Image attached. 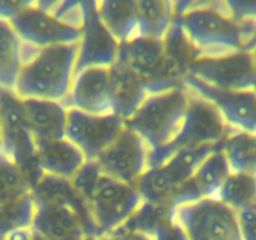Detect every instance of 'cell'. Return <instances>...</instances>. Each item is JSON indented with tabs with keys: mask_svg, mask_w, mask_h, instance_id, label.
Returning <instances> with one entry per match:
<instances>
[{
	"mask_svg": "<svg viewBox=\"0 0 256 240\" xmlns=\"http://www.w3.org/2000/svg\"><path fill=\"white\" fill-rule=\"evenodd\" d=\"M175 19L198 56H219L248 50L256 19L238 22L225 2H172Z\"/></svg>",
	"mask_w": 256,
	"mask_h": 240,
	"instance_id": "1",
	"label": "cell"
},
{
	"mask_svg": "<svg viewBox=\"0 0 256 240\" xmlns=\"http://www.w3.org/2000/svg\"><path fill=\"white\" fill-rule=\"evenodd\" d=\"M76 44L38 49L20 66L12 89L15 94L22 100L44 99L64 104L75 76Z\"/></svg>",
	"mask_w": 256,
	"mask_h": 240,
	"instance_id": "2",
	"label": "cell"
},
{
	"mask_svg": "<svg viewBox=\"0 0 256 240\" xmlns=\"http://www.w3.org/2000/svg\"><path fill=\"white\" fill-rule=\"evenodd\" d=\"M30 229L45 240H92L96 238L89 212L72 182L55 186L46 196L34 198Z\"/></svg>",
	"mask_w": 256,
	"mask_h": 240,
	"instance_id": "3",
	"label": "cell"
},
{
	"mask_svg": "<svg viewBox=\"0 0 256 240\" xmlns=\"http://www.w3.org/2000/svg\"><path fill=\"white\" fill-rule=\"evenodd\" d=\"M189 100V90L182 86L148 94L125 125L136 132L149 152L168 146L180 129Z\"/></svg>",
	"mask_w": 256,
	"mask_h": 240,
	"instance_id": "4",
	"label": "cell"
},
{
	"mask_svg": "<svg viewBox=\"0 0 256 240\" xmlns=\"http://www.w3.org/2000/svg\"><path fill=\"white\" fill-rule=\"evenodd\" d=\"M232 132L210 102L189 90L186 110L176 136L168 146L149 152L148 169L162 164L168 158L182 150L219 146Z\"/></svg>",
	"mask_w": 256,
	"mask_h": 240,
	"instance_id": "5",
	"label": "cell"
},
{
	"mask_svg": "<svg viewBox=\"0 0 256 240\" xmlns=\"http://www.w3.org/2000/svg\"><path fill=\"white\" fill-rule=\"evenodd\" d=\"M145 84L149 94L182 86L186 72L165 52L164 42L136 36L120 42L118 60Z\"/></svg>",
	"mask_w": 256,
	"mask_h": 240,
	"instance_id": "6",
	"label": "cell"
},
{
	"mask_svg": "<svg viewBox=\"0 0 256 240\" xmlns=\"http://www.w3.org/2000/svg\"><path fill=\"white\" fill-rule=\"evenodd\" d=\"M0 148L22 169L30 188L42 172L35 159V144L24 102L14 90L0 86Z\"/></svg>",
	"mask_w": 256,
	"mask_h": 240,
	"instance_id": "7",
	"label": "cell"
},
{
	"mask_svg": "<svg viewBox=\"0 0 256 240\" xmlns=\"http://www.w3.org/2000/svg\"><path fill=\"white\" fill-rule=\"evenodd\" d=\"M172 216L188 240H242L236 212L215 196L176 205Z\"/></svg>",
	"mask_w": 256,
	"mask_h": 240,
	"instance_id": "8",
	"label": "cell"
},
{
	"mask_svg": "<svg viewBox=\"0 0 256 240\" xmlns=\"http://www.w3.org/2000/svg\"><path fill=\"white\" fill-rule=\"evenodd\" d=\"M84 202L96 236H102L120 229L142 206V199L135 186L102 172Z\"/></svg>",
	"mask_w": 256,
	"mask_h": 240,
	"instance_id": "9",
	"label": "cell"
},
{
	"mask_svg": "<svg viewBox=\"0 0 256 240\" xmlns=\"http://www.w3.org/2000/svg\"><path fill=\"white\" fill-rule=\"evenodd\" d=\"M215 148L218 146L182 150L162 164L149 168L135 184L142 202L172 208V199L178 190L194 175L199 162Z\"/></svg>",
	"mask_w": 256,
	"mask_h": 240,
	"instance_id": "10",
	"label": "cell"
},
{
	"mask_svg": "<svg viewBox=\"0 0 256 240\" xmlns=\"http://www.w3.org/2000/svg\"><path fill=\"white\" fill-rule=\"evenodd\" d=\"M182 85L210 102L232 130L256 132V92L254 89H219L190 74H185L182 78Z\"/></svg>",
	"mask_w": 256,
	"mask_h": 240,
	"instance_id": "11",
	"label": "cell"
},
{
	"mask_svg": "<svg viewBox=\"0 0 256 240\" xmlns=\"http://www.w3.org/2000/svg\"><path fill=\"white\" fill-rule=\"evenodd\" d=\"M20 42L35 48L75 44L80 30L69 26L42 8L38 2H24L19 12L9 20Z\"/></svg>",
	"mask_w": 256,
	"mask_h": 240,
	"instance_id": "12",
	"label": "cell"
},
{
	"mask_svg": "<svg viewBox=\"0 0 256 240\" xmlns=\"http://www.w3.org/2000/svg\"><path fill=\"white\" fill-rule=\"evenodd\" d=\"M186 74L219 89H254V65L250 50L219 56H198L189 64Z\"/></svg>",
	"mask_w": 256,
	"mask_h": 240,
	"instance_id": "13",
	"label": "cell"
},
{
	"mask_svg": "<svg viewBox=\"0 0 256 240\" xmlns=\"http://www.w3.org/2000/svg\"><path fill=\"white\" fill-rule=\"evenodd\" d=\"M125 128V120L115 114H90L68 109L65 138L86 160H95Z\"/></svg>",
	"mask_w": 256,
	"mask_h": 240,
	"instance_id": "14",
	"label": "cell"
},
{
	"mask_svg": "<svg viewBox=\"0 0 256 240\" xmlns=\"http://www.w3.org/2000/svg\"><path fill=\"white\" fill-rule=\"evenodd\" d=\"M108 176L135 186L148 170L149 148L144 140L125 125L119 136L95 159Z\"/></svg>",
	"mask_w": 256,
	"mask_h": 240,
	"instance_id": "15",
	"label": "cell"
},
{
	"mask_svg": "<svg viewBox=\"0 0 256 240\" xmlns=\"http://www.w3.org/2000/svg\"><path fill=\"white\" fill-rule=\"evenodd\" d=\"M76 46L75 72L85 68L112 66L116 62L120 42L100 20L95 2H86V14Z\"/></svg>",
	"mask_w": 256,
	"mask_h": 240,
	"instance_id": "16",
	"label": "cell"
},
{
	"mask_svg": "<svg viewBox=\"0 0 256 240\" xmlns=\"http://www.w3.org/2000/svg\"><path fill=\"white\" fill-rule=\"evenodd\" d=\"M64 105L90 114H114L110 66L85 68L75 72Z\"/></svg>",
	"mask_w": 256,
	"mask_h": 240,
	"instance_id": "17",
	"label": "cell"
},
{
	"mask_svg": "<svg viewBox=\"0 0 256 240\" xmlns=\"http://www.w3.org/2000/svg\"><path fill=\"white\" fill-rule=\"evenodd\" d=\"M35 159L42 174L72 180L86 159L66 138L35 144Z\"/></svg>",
	"mask_w": 256,
	"mask_h": 240,
	"instance_id": "18",
	"label": "cell"
},
{
	"mask_svg": "<svg viewBox=\"0 0 256 240\" xmlns=\"http://www.w3.org/2000/svg\"><path fill=\"white\" fill-rule=\"evenodd\" d=\"M22 102L34 144L65 138L68 108L62 102L44 99H24Z\"/></svg>",
	"mask_w": 256,
	"mask_h": 240,
	"instance_id": "19",
	"label": "cell"
},
{
	"mask_svg": "<svg viewBox=\"0 0 256 240\" xmlns=\"http://www.w3.org/2000/svg\"><path fill=\"white\" fill-rule=\"evenodd\" d=\"M110 78L114 114L124 120L129 119L149 92L144 82L119 62L110 66Z\"/></svg>",
	"mask_w": 256,
	"mask_h": 240,
	"instance_id": "20",
	"label": "cell"
},
{
	"mask_svg": "<svg viewBox=\"0 0 256 240\" xmlns=\"http://www.w3.org/2000/svg\"><path fill=\"white\" fill-rule=\"evenodd\" d=\"M100 20L119 42L139 36L135 0L95 2Z\"/></svg>",
	"mask_w": 256,
	"mask_h": 240,
	"instance_id": "21",
	"label": "cell"
},
{
	"mask_svg": "<svg viewBox=\"0 0 256 240\" xmlns=\"http://www.w3.org/2000/svg\"><path fill=\"white\" fill-rule=\"evenodd\" d=\"M139 36L162 40L175 19L174 2L162 0H135Z\"/></svg>",
	"mask_w": 256,
	"mask_h": 240,
	"instance_id": "22",
	"label": "cell"
},
{
	"mask_svg": "<svg viewBox=\"0 0 256 240\" xmlns=\"http://www.w3.org/2000/svg\"><path fill=\"white\" fill-rule=\"evenodd\" d=\"M230 172L232 169L220 145L199 162L192 176V182L200 198L215 196Z\"/></svg>",
	"mask_w": 256,
	"mask_h": 240,
	"instance_id": "23",
	"label": "cell"
},
{
	"mask_svg": "<svg viewBox=\"0 0 256 240\" xmlns=\"http://www.w3.org/2000/svg\"><path fill=\"white\" fill-rule=\"evenodd\" d=\"M222 150L232 172L256 174V132L232 130L222 142Z\"/></svg>",
	"mask_w": 256,
	"mask_h": 240,
	"instance_id": "24",
	"label": "cell"
},
{
	"mask_svg": "<svg viewBox=\"0 0 256 240\" xmlns=\"http://www.w3.org/2000/svg\"><path fill=\"white\" fill-rule=\"evenodd\" d=\"M19 36L8 20L0 19V86L14 89L22 66Z\"/></svg>",
	"mask_w": 256,
	"mask_h": 240,
	"instance_id": "25",
	"label": "cell"
},
{
	"mask_svg": "<svg viewBox=\"0 0 256 240\" xmlns=\"http://www.w3.org/2000/svg\"><path fill=\"white\" fill-rule=\"evenodd\" d=\"M215 198L235 212L256 202V174L230 172Z\"/></svg>",
	"mask_w": 256,
	"mask_h": 240,
	"instance_id": "26",
	"label": "cell"
},
{
	"mask_svg": "<svg viewBox=\"0 0 256 240\" xmlns=\"http://www.w3.org/2000/svg\"><path fill=\"white\" fill-rule=\"evenodd\" d=\"M35 212L32 192L0 204V236L18 229H30Z\"/></svg>",
	"mask_w": 256,
	"mask_h": 240,
	"instance_id": "27",
	"label": "cell"
},
{
	"mask_svg": "<svg viewBox=\"0 0 256 240\" xmlns=\"http://www.w3.org/2000/svg\"><path fill=\"white\" fill-rule=\"evenodd\" d=\"M32 192L22 168L0 152V204Z\"/></svg>",
	"mask_w": 256,
	"mask_h": 240,
	"instance_id": "28",
	"label": "cell"
},
{
	"mask_svg": "<svg viewBox=\"0 0 256 240\" xmlns=\"http://www.w3.org/2000/svg\"><path fill=\"white\" fill-rule=\"evenodd\" d=\"M149 236L152 240H188L184 229L172 215L160 222Z\"/></svg>",
	"mask_w": 256,
	"mask_h": 240,
	"instance_id": "29",
	"label": "cell"
},
{
	"mask_svg": "<svg viewBox=\"0 0 256 240\" xmlns=\"http://www.w3.org/2000/svg\"><path fill=\"white\" fill-rule=\"evenodd\" d=\"M238 222L242 240H256V202L239 210Z\"/></svg>",
	"mask_w": 256,
	"mask_h": 240,
	"instance_id": "30",
	"label": "cell"
},
{
	"mask_svg": "<svg viewBox=\"0 0 256 240\" xmlns=\"http://www.w3.org/2000/svg\"><path fill=\"white\" fill-rule=\"evenodd\" d=\"M226 10L235 20L256 19V2H225Z\"/></svg>",
	"mask_w": 256,
	"mask_h": 240,
	"instance_id": "31",
	"label": "cell"
},
{
	"mask_svg": "<svg viewBox=\"0 0 256 240\" xmlns=\"http://www.w3.org/2000/svg\"><path fill=\"white\" fill-rule=\"evenodd\" d=\"M92 240H152V238L146 234H142V232L120 228L115 232L102 235V236H96Z\"/></svg>",
	"mask_w": 256,
	"mask_h": 240,
	"instance_id": "32",
	"label": "cell"
},
{
	"mask_svg": "<svg viewBox=\"0 0 256 240\" xmlns=\"http://www.w3.org/2000/svg\"><path fill=\"white\" fill-rule=\"evenodd\" d=\"M32 229H18L5 235V240H32Z\"/></svg>",
	"mask_w": 256,
	"mask_h": 240,
	"instance_id": "33",
	"label": "cell"
},
{
	"mask_svg": "<svg viewBox=\"0 0 256 240\" xmlns=\"http://www.w3.org/2000/svg\"><path fill=\"white\" fill-rule=\"evenodd\" d=\"M252 65H254V75H255V82H254V90L256 92V45L252 48Z\"/></svg>",
	"mask_w": 256,
	"mask_h": 240,
	"instance_id": "34",
	"label": "cell"
},
{
	"mask_svg": "<svg viewBox=\"0 0 256 240\" xmlns=\"http://www.w3.org/2000/svg\"><path fill=\"white\" fill-rule=\"evenodd\" d=\"M256 45V32H255V34H254V38H252V42H250V44H249V48H248V50H252V48H254Z\"/></svg>",
	"mask_w": 256,
	"mask_h": 240,
	"instance_id": "35",
	"label": "cell"
},
{
	"mask_svg": "<svg viewBox=\"0 0 256 240\" xmlns=\"http://www.w3.org/2000/svg\"><path fill=\"white\" fill-rule=\"evenodd\" d=\"M0 240H5L4 236H0Z\"/></svg>",
	"mask_w": 256,
	"mask_h": 240,
	"instance_id": "36",
	"label": "cell"
},
{
	"mask_svg": "<svg viewBox=\"0 0 256 240\" xmlns=\"http://www.w3.org/2000/svg\"><path fill=\"white\" fill-rule=\"evenodd\" d=\"M0 152H2V148H0Z\"/></svg>",
	"mask_w": 256,
	"mask_h": 240,
	"instance_id": "37",
	"label": "cell"
}]
</instances>
